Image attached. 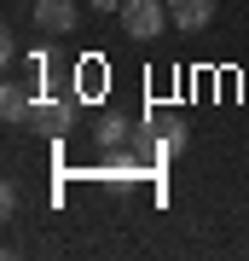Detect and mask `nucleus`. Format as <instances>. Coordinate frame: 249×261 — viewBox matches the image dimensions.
<instances>
[{"label": "nucleus", "instance_id": "nucleus-5", "mask_svg": "<svg viewBox=\"0 0 249 261\" xmlns=\"http://www.w3.org/2000/svg\"><path fill=\"white\" fill-rule=\"evenodd\" d=\"M29 111H35L29 93H23L18 82H6V93H0V116H6V122H29Z\"/></svg>", "mask_w": 249, "mask_h": 261}, {"label": "nucleus", "instance_id": "nucleus-2", "mask_svg": "<svg viewBox=\"0 0 249 261\" xmlns=\"http://www.w3.org/2000/svg\"><path fill=\"white\" fill-rule=\"evenodd\" d=\"M75 18H81L75 0H35V29H41V35H70Z\"/></svg>", "mask_w": 249, "mask_h": 261}, {"label": "nucleus", "instance_id": "nucleus-7", "mask_svg": "<svg viewBox=\"0 0 249 261\" xmlns=\"http://www.w3.org/2000/svg\"><path fill=\"white\" fill-rule=\"evenodd\" d=\"M93 12H122V0H87Z\"/></svg>", "mask_w": 249, "mask_h": 261}, {"label": "nucleus", "instance_id": "nucleus-6", "mask_svg": "<svg viewBox=\"0 0 249 261\" xmlns=\"http://www.w3.org/2000/svg\"><path fill=\"white\" fill-rule=\"evenodd\" d=\"M122 134H128V122H122V116H110V122H104V128H99V140H104V145H116Z\"/></svg>", "mask_w": 249, "mask_h": 261}, {"label": "nucleus", "instance_id": "nucleus-4", "mask_svg": "<svg viewBox=\"0 0 249 261\" xmlns=\"http://www.w3.org/2000/svg\"><path fill=\"white\" fill-rule=\"evenodd\" d=\"M29 122H35V128H46V134H64L70 122H75V105H64V99H35Z\"/></svg>", "mask_w": 249, "mask_h": 261}, {"label": "nucleus", "instance_id": "nucleus-1", "mask_svg": "<svg viewBox=\"0 0 249 261\" xmlns=\"http://www.w3.org/2000/svg\"><path fill=\"white\" fill-rule=\"evenodd\" d=\"M168 23H174L168 18V0H122V29L133 41H157Z\"/></svg>", "mask_w": 249, "mask_h": 261}, {"label": "nucleus", "instance_id": "nucleus-3", "mask_svg": "<svg viewBox=\"0 0 249 261\" xmlns=\"http://www.w3.org/2000/svg\"><path fill=\"white\" fill-rule=\"evenodd\" d=\"M168 18H174V29L197 35V29H209V18H214V0H168Z\"/></svg>", "mask_w": 249, "mask_h": 261}]
</instances>
